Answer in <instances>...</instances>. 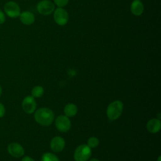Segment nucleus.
Returning <instances> with one entry per match:
<instances>
[{"label": "nucleus", "instance_id": "nucleus-23", "mask_svg": "<svg viewBox=\"0 0 161 161\" xmlns=\"http://www.w3.org/2000/svg\"><path fill=\"white\" fill-rule=\"evenodd\" d=\"M1 94H2V87H1V86H0V97H1Z\"/></svg>", "mask_w": 161, "mask_h": 161}, {"label": "nucleus", "instance_id": "nucleus-2", "mask_svg": "<svg viewBox=\"0 0 161 161\" xmlns=\"http://www.w3.org/2000/svg\"><path fill=\"white\" fill-rule=\"evenodd\" d=\"M123 110V104L119 100L111 102L107 107L106 114L111 121H114L119 118Z\"/></svg>", "mask_w": 161, "mask_h": 161}, {"label": "nucleus", "instance_id": "nucleus-4", "mask_svg": "<svg viewBox=\"0 0 161 161\" xmlns=\"http://www.w3.org/2000/svg\"><path fill=\"white\" fill-rule=\"evenodd\" d=\"M53 17L55 23L59 26L65 25L69 19L68 12L63 8H57L55 9L53 11Z\"/></svg>", "mask_w": 161, "mask_h": 161}, {"label": "nucleus", "instance_id": "nucleus-12", "mask_svg": "<svg viewBox=\"0 0 161 161\" xmlns=\"http://www.w3.org/2000/svg\"><path fill=\"white\" fill-rule=\"evenodd\" d=\"M20 21L25 25H32L35 20V16L33 13L30 11H23L19 14Z\"/></svg>", "mask_w": 161, "mask_h": 161}, {"label": "nucleus", "instance_id": "nucleus-8", "mask_svg": "<svg viewBox=\"0 0 161 161\" xmlns=\"http://www.w3.org/2000/svg\"><path fill=\"white\" fill-rule=\"evenodd\" d=\"M23 110L27 114L33 113L36 108V103L35 99L32 96H26L21 104Z\"/></svg>", "mask_w": 161, "mask_h": 161}, {"label": "nucleus", "instance_id": "nucleus-17", "mask_svg": "<svg viewBox=\"0 0 161 161\" xmlns=\"http://www.w3.org/2000/svg\"><path fill=\"white\" fill-rule=\"evenodd\" d=\"M99 143V139L96 136H91L87 140V145L91 148H96Z\"/></svg>", "mask_w": 161, "mask_h": 161}, {"label": "nucleus", "instance_id": "nucleus-10", "mask_svg": "<svg viewBox=\"0 0 161 161\" xmlns=\"http://www.w3.org/2000/svg\"><path fill=\"white\" fill-rule=\"evenodd\" d=\"M50 146L53 152H60L65 148V142L62 136H56L51 140Z\"/></svg>", "mask_w": 161, "mask_h": 161}, {"label": "nucleus", "instance_id": "nucleus-20", "mask_svg": "<svg viewBox=\"0 0 161 161\" xmlns=\"http://www.w3.org/2000/svg\"><path fill=\"white\" fill-rule=\"evenodd\" d=\"M5 108H4V106L0 103V118L3 117L4 114H5Z\"/></svg>", "mask_w": 161, "mask_h": 161}, {"label": "nucleus", "instance_id": "nucleus-21", "mask_svg": "<svg viewBox=\"0 0 161 161\" xmlns=\"http://www.w3.org/2000/svg\"><path fill=\"white\" fill-rule=\"evenodd\" d=\"M21 161H35V160L29 156H25L23 157Z\"/></svg>", "mask_w": 161, "mask_h": 161}, {"label": "nucleus", "instance_id": "nucleus-13", "mask_svg": "<svg viewBox=\"0 0 161 161\" xmlns=\"http://www.w3.org/2000/svg\"><path fill=\"white\" fill-rule=\"evenodd\" d=\"M130 11L135 16H140L144 11V6L141 1L133 0L130 5Z\"/></svg>", "mask_w": 161, "mask_h": 161}, {"label": "nucleus", "instance_id": "nucleus-9", "mask_svg": "<svg viewBox=\"0 0 161 161\" xmlns=\"http://www.w3.org/2000/svg\"><path fill=\"white\" fill-rule=\"evenodd\" d=\"M8 152L10 155L15 158H19L25 153L24 148L18 143H11L8 147Z\"/></svg>", "mask_w": 161, "mask_h": 161}, {"label": "nucleus", "instance_id": "nucleus-5", "mask_svg": "<svg viewBox=\"0 0 161 161\" xmlns=\"http://www.w3.org/2000/svg\"><path fill=\"white\" fill-rule=\"evenodd\" d=\"M55 125L58 131L65 133L70 129L71 121L65 115H59L55 118Z\"/></svg>", "mask_w": 161, "mask_h": 161}, {"label": "nucleus", "instance_id": "nucleus-22", "mask_svg": "<svg viewBox=\"0 0 161 161\" xmlns=\"http://www.w3.org/2000/svg\"><path fill=\"white\" fill-rule=\"evenodd\" d=\"M89 161H100L99 159H97V158H92V159H91Z\"/></svg>", "mask_w": 161, "mask_h": 161}, {"label": "nucleus", "instance_id": "nucleus-24", "mask_svg": "<svg viewBox=\"0 0 161 161\" xmlns=\"http://www.w3.org/2000/svg\"><path fill=\"white\" fill-rule=\"evenodd\" d=\"M157 161H161V157H160V156H159V157H158Z\"/></svg>", "mask_w": 161, "mask_h": 161}, {"label": "nucleus", "instance_id": "nucleus-11", "mask_svg": "<svg viewBox=\"0 0 161 161\" xmlns=\"http://www.w3.org/2000/svg\"><path fill=\"white\" fill-rule=\"evenodd\" d=\"M146 128L151 133H158L161 128V121L160 119L152 118L148 120L146 125Z\"/></svg>", "mask_w": 161, "mask_h": 161}, {"label": "nucleus", "instance_id": "nucleus-7", "mask_svg": "<svg viewBox=\"0 0 161 161\" xmlns=\"http://www.w3.org/2000/svg\"><path fill=\"white\" fill-rule=\"evenodd\" d=\"M4 9L6 14L10 18H17L21 13L19 5L14 1L6 3L4 6Z\"/></svg>", "mask_w": 161, "mask_h": 161}, {"label": "nucleus", "instance_id": "nucleus-6", "mask_svg": "<svg viewBox=\"0 0 161 161\" xmlns=\"http://www.w3.org/2000/svg\"><path fill=\"white\" fill-rule=\"evenodd\" d=\"M36 9L40 14L47 16L54 11L55 4L50 0H42L38 3Z\"/></svg>", "mask_w": 161, "mask_h": 161}, {"label": "nucleus", "instance_id": "nucleus-15", "mask_svg": "<svg viewBox=\"0 0 161 161\" xmlns=\"http://www.w3.org/2000/svg\"><path fill=\"white\" fill-rule=\"evenodd\" d=\"M31 96L34 98H38L43 96L44 93V89L41 86H35L31 89Z\"/></svg>", "mask_w": 161, "mask_h": 161}, {"label": "nucleus", "instance_id": "nucleus-25", "mask_svg": "<svg viewBox=\"0 0 161 161\" xmlns=\"http://www.w3.org/2000/svg\"><path fill=\"white\" fill-rule=\"evenodd\" d=\"M139 1H142V0H139Z\"/></svg>", "mask_w": 161, "mask_h": 161}, {"label": "nucleus", "instance_id": "nucleus-16", "mask_svg": "<svg viewBox=\"0 0 161 161\" xmlns=\"http://www.w3.org/2000/svg\"><path fill=\"white\" fill-rule=\"evenodd\" d=\"M41 161H60V160L54 153L46 152L42 155Z\"/></svg>", "mask_w": 161, "mask_h": 161}, {"label": "nucleus", "instance_id": "nucleus-14", "mask_svg": "<svg viewBox=\"0 0 161 161\" xmlns=\"http://www.w3.org/2000/svg\"><path fill=\"white\" fill-rule=\"evenodd\" d=\"M77 106L74 103L67 104L64 108V115L67 117H73L77 113Z\"/></svg>", "mask_w": 161, "mask_h": 161}, {"label": "nucleus", "instance_id": "nucleus-19", "mask_svg": "<svg viewBox=\"0 0 161 161\" xmlns=\"http://www.w3.org/2000/svg\"><path fill=\"white\" fill-rule=\"evenodd\" d=\"M6 21V16L3 12L0 9V25L4 23Z\"/></svg>", "mask_w": 161, "mask_h": 161}, {"label": "nucleus", "instance_id": "nucleus-3", "mask_svg": "<svg viewBox=\"0 0 161 161\" xmlns=\"http://www.w3.org/2000/svg\"><path fill=\"white\" fill-rule=\"evenodd\" d=\"M92 153L91 148L86 144L79 145L75 150L74 153V158L75 161H87L88 160Z\"/></svg>", "mask_w": 161, "mask_h": 161}, {"label": "nucleus", "instance_id": "nucleus-18", "mask_svg": "<svg viewBox=\"0 0 161 161\" xmlns=\"http://www.w3.org/2000/svg\"><path fill=\"white\" fill-rule=\"evenodd\" d=\"M69 0H53V3L58 8H64L69 3Z\"/></svg>", "mask_w": 161, "mask_h": 161}, {"label": "nucleus", "instance_id": "nucleus-1", "mask_svg": "<svg viewBox=\"0 0 161 161\" xmlns=\"http://www.w3.org/2000/svg\"><path fill=\"white\" fill-rule=\"evenodd\" d=\"M34 118L37 123L42 126H47L50 125L54 121L55 115L52 109L48 108H40L35 110Z\"/></svg>", "mask_w": 161, "mask_h": 161}]
</instances>
